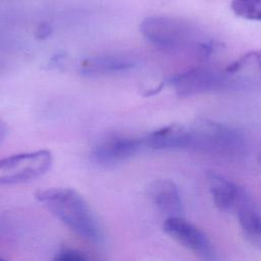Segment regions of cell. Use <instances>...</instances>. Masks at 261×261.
I'll return each instance as SVG.
<instances>
[{"mask_svg":"<svg viewBox=\"0 0 261 261\" xmlns=\"http://www.w3.org/2000/svg\"><path fill=\"white\" fill-rule=\"evenodd\" d=\"M36 199L80 238L99 243L102 231L84 197L70 188H49L36 192Z\"/></svg>","mask_w":261,"mask_h":261,"instance_id":"1","label":"cell"},{"mask_svg":"<svg viewBox=\"0 0 261 261\" xmlns=\"http://www.w3.org/2000/svg\"><path fill=\"white\" fill-rule=\"evenodd\" d=\"M141 34L157 48L167 52L194 50L206 54L211 43L190 22L169 16H149L140 24Z\"/></svg>","mask_w":261,"mask_h":261,"instance_id":"2","label":"cell"},{"mask_svg":"<svg viewBox=\"0 0 261 261\" xmlns=\"http://www.w3.org/2000/svg\"><path fill=\"white\" fill-rule=\"evenodd\" d=\"M190 128L191 150L227 157L239 156L245 150L242 134L230 126L210 120H198Z\"/></svg>","mask_w":261,"mask_h":261,"instance_id":"3","label":"cell"},{"mask_svg":"<svg viewBox=\"0 0 261 261\" xmlns=\"http://www.w3.org/2000/svg\"><path fill=\"white\" fill-rule=\"evenodd\" d=\"M48 150H37L0 158V186L35 179L46 173L52 165Z\"/></svg>","mask_w":261,"mask_h":261,"instance_id":"4","label":"cell"},{"mask_svg":"<svg viewBox=\"0 0 261 261\" xmlns=\"http://www.w3.org/2000/svg\"><path fill=\"white\" fill-rule=\"evenodd\" d=\"M143 148V138L119 133L110 134L95 144L90 158L98 166L111 167L130 159Z\"/></svg>","mask_w":261,"mask_h":261,"instance_id":"5","label":"cell"},{"mask_svg":"<svg viewBox=\"0 0 261 261\" xmlns=\"http://www.w3.org/2000/svg\"><path fill=\"white\" fill-rule=\"evenodd\" d=\"M163 230L175 242L197 254L203 261L215 260L213 247L206 234L182 217L166 218Z\"/></svg>","mask_w":261,"mask_h":261,"instance_id":"6","label":"cell"},{"mask_svg":"<svg viewBox=\"0 0 261 261\" xmlns=\"http://www.w3.org/2000/svg\"><path fill=\"white\" fill-rule=\"evenodd\" d=\"M227 76L209 68H194L171 77L169 85L179 96H192L220 89L227 85Z\"/></svg>","mask_w":261,"mask_h":261,"instance_id":"7","label":"cell"},{"mask_svg":"<svg viewBox=\"0 0 261 261\" xmlns=\"http://www.w3.org/2000/svg\"><path fill=\"white\" fill-rule=\"evenodd\" d=\"M139 62L137 56L129 53H102L85 58L80 71L85 76H107L130 71Z\"/></svg>","mask_w":261,"mask_h":261,"instance_id":"8","label":"cell"},{"mask_svg":"<svg viewBox=\"0 0 261 261\" xmlns=\"http://www.w3.org/2000/svg\"><path fill=\"white\" fill-rule=\"evenodd\" d=\"M144 148L152 150H181L191 147L190 125L173 123L143 137Z\"/></svg>","mask_w":261,"mask_h":261,"instance_id":"9","label":"cell"},{"mask_svg":"<svg viewBox=\"0 0 261 261\" xmlns=\"http://www.w3.org/2000/svg\"><path fill=\"white\" fill-rule=\"evenodd\" d=\"M149 196L157 209L168 217H181L182 202L176 185L169 179H157L149 188Z\"/></svg>","mask_w":261,"mask_h":261,"instance_id":"10","label":"cell"},{"mask_svg":"<svg viewBox=\"0 0 261 261\" xmlns=\"http://www.w3.org/2000/svg\"><path fill=\"white\" fill-rule=\"evenodd\" d=\"M207 181L215 205L223 211L236 210L244 189L214 172L207 174Z\"/></svg>","mask_w":261,"mask_h":261,"instance_id":"11","label":"cell"},{"mask_svg":"<svg viewBox=\"0 0 261 261\" xmlns=\"http://www.w3.org/2000/svg\"><path fill=\"white\" fill-rule=\"evenodd\" d=\"M237 214L245 237L252 244L261 247V213L255 207L251 197L240 205Z\"/></svg>","mask_w":261,"mask_h":261,"instance_id":"12","label":"cell"},{"mask_svg":"<svg viewBox=\"0 0 261 261\" xmlns=\"http://www.w3.org/2000/svg\"><path fill=\"white\" fill-rule=\"evenodd\" d=\"M230 7L239 17L261 20V0H231Z\"/></svg>","mask_w":261,"mask_h":261,"instance_id":"13","label":"cell"},{"mask_svg":"<svg viewBox=\"0 0 261 261\" xmlns=\"http://www.w3.org/2000/svg\"><path fill=\"white\" fill-rule=\"evenodd\" d=\"M250 65L256 67L259 73L261 74V51H253L247 53L246 55L242 56L239 60L234 61L231 65H229L226 71L229 73H233Z\"/></svg>","mask_w":261,"mask_h":261,"instance_id":"14","label":"cell"},{"mask_svg":"<svg viewBox=\"0 0 261 261\" xmlns=\"http://www.w3.org/2000/svg\"><path fill=\"white\" fill-rule=\"evenodd\" d=\"M52 261H90L82 252L73 249H63L58 252Z\"/></svg>","mask_w":261,"mask_h":261,"instance_id":"15","label":"cell"},{"mask_svg":"<svg viewBox=\"0 0 261 261\" xmlns=\"http://www.w3.org/2000/svg\"><path fill=\"white\" fill-rule=\"evenodd\" d=\"M52 33V27L48 22H42L38 25L36 30V37L38 39H45L49 37Z\"/></svg>","mask_w":261,"mask_h":261,"instance_id":"16","label":"cell"},{"mask_svg":"<svg viewBox=\"0 0 261 261\" xmlns=\"http://www.w3.org/2000/svg\"><path fill=\"white\" fill-rule=\"evenodd\" d=\"M8 133V126L5 121L0 119V144L3 142V140L6 138Z\"/></svg>","mask_w":261,"mask_h":261,"instance_id":"17","label":"cell"},{"mask_svg":"<svg viewBox=\"0 0 261 261\" xmlns=\"http://www.w3.org/2000/svg\"><path fill=\"white\" fill-rule=\"evenodd\" d=\"M0 261H5L4 259H2V258H0Z\"/></svg>","mask_w":261,"mask_h":261,"instance_id":"18","label":"cell"},{"mask_svg":"<svg viewBox=\"0 0 261 261\" xmlns=\"http://www.w3.org/2000/svg\"><path fill=\"white\" fill-rule=\"evenodd\" d=\"M260 159H261V158H260Z\"/></svg>","mask_w":261,"mask_h":261,"instance_id":"19","label":"cell"}]
</instances>
